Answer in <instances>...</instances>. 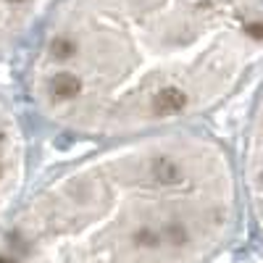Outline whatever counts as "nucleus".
Returning a JSON list of instances; mask_svg holds the SVG:
<instances>
[{
  "instance_id": "nucleus-4",
  "label": "nucleus",
  "mask_w": 263,
  "mask_h": 263,
  "mask_svg": "<svg viewBox=\"0 0 263 263\" xmlns=\"http://www.w3.org/2000/svg\"><path fill=\"white\" fill-rule=\"evenodd\" d=\"M55 0H0V63L21 53Z\"/></svg>"
},
{
  "instance_id": "nucleus-1",
  "label": "nucleus",
  "mask_w": 263,
  "mask_h": 263,
  "mask_svg": "<svg viewBox=\"0 0 263 263\" xmlns=\"http://www.w3.org/2000/svg\"><path fill=\"white\" fill-rule=\"evenodd\" d=\"M263 0H55L18 58V103L58 137L200 129L258 84Z\"/></svg>"
},
{
  "instance_id": "nucleus-2",
  "label": "nucleus",
  "mask_w": 263,
  "mask_h": 263,
  "mask_svg": "<svg viewBox=\"0 0 263 263\" xmlns=\"http://www.w3.org/2000/svg\"><path fill=\"white\" fill-rule=\"evenodd\" d=\"M258 208L211 129L90 145L29 182L0 224V263H216Z\"/></svg>"
},
{
  "instance_id": "nucleus-3",
  "label": "nucleus",
  "mask_w": 263,
  "mask_h": 263,
  "mask_svg": "<svg viewBox=\"0 0 263 263\" xmlns=\"http://www.w3.org/2000/svg\"><path fill=\"white\" fill-rule=\"evenodd\" d=\"M34 179V124L18 98L0 90V224Z\"/></svg>"
}]
</instances>
